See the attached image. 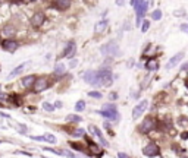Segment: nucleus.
<instances>
[{
    "instance_id": "f257e3e1",
    "label": "nucleus",
    "mask_w": 188,
    "mask_h": 158,
    "mask_svg": "<svg viewBox=\"0 0 188 158\" xmlns=\"http://www.w3.org/2000/svg\"><path fill=\"white\" fill-rule=\"evenodd\" d=\"M103 117L109 119V120H118L119 119V113H118V108L115 104H105L103 110L99 111Z\"/></svg>"
},
{
    "instance_id": "f03ea898",
    "label": "nucleus",
    "mask_w": 188,
    "mask_h": 158,
    "mask_svg": "<svg viewBox=\"0 0 188 158\" xmlns=\"http://www.w3.org/2000/svg\"><path fill=\"white\" fill-rule=\"evenodd\" d=\"M118 51H119V46H118V43L113 41V40L100 47V53H102L103 56H115V54H118Z\"/></svg>"
},
{
    "instance_id": "7ed1b4c3",
    "label": "nucleus",
    "mask_w": 188,
    "mask_h": 158,
    "mask_svg": "<svg viewBox=\"0 0 188 158\" xmlns=\"http://www.w3.org/2000/svg\"><path fill=\"white\" fill-rule=\"evenodd\" d=\"M82 78H84V81L87 82V84H90V85H93V86H102L100 85V78H99V70H88V72H85L84 75H82Z\"/></svg>"
},
{
    "instance_id": "20e7f679",
    "label": "nucleus",
    "mask_w": 188,
    "mask_h": 158,
    "mask_svg": "<svg viewBox=\"0 0 188 158\" xmlns=\"http://www.w3.org/2000/svg\"><path fill=\"white\" fill-rule=\"evenodd\" d=\"M99 78H100V85L102 86H109L113 82V76L110 69H100L99 70Z\"/></svg>"
},
{
    "instance_id": "39448f33",
    "label": "nucleus",
    "mask_w": 188,
    "mask_h": 158,
    "mask_svg": "<svg viewBox=\"0 0 188 158\" xmlns=\"http://www.w3.org/2000/svg\"><path fill=\"white\" fill-rule=\"evenodd\" d=\"M147 105H148V101L147 100H143L140 104H137L132 110V119H138L146 110H147Z\"/></svg>"
},
{
    "instance_id": "423d86ee",
    "label": "nucleus",
    "mask_w": 188,
    "mask_h": 158,
    "mask_svg": "<svg viewBox=\"0 0 188 158\" xmlns=\"http://www.w3.org/2000/svg\"><path fill=\"white\" fill-rule=\"evenodd\" d=\"M50 84H49V81L46 79V78H40V79H37L35 81V84L33 85V88H34V92H41V91H44V89H47V86H49Z\"/></svg>"
},
{
    "instance_id": "0eeeda50",
    "label": "nucleus",
    "mask_w": 188,
    "mask_h": 158,
    "mask_svg": "<svg viewBox=\"0 0 188 158\" xmlns=\"http://www.w3.org/2000/svg\"><path fill=\"white\" fill-rule=\"evenodd\" d=\"M159 146L156 145V143H148L146 148H144V151H143V154L146 155V157H156V155H159Z\"/></svg>"
},
{
    "instance_id": "6e6552de",
    "label": "nucleus",
    "mask_w": 188,
    "mask_h": 158,
    "mask_svg": "<svg viewBox=\"0 0 188 158\" xmlns=\"http://www.w3.org/2000/svg\"><path fill=\"white\" fill-rule=\"evenodd\" d=\"M147 2H146V0H144V2L140 5V6H137L135 8V11H137V25H140V22H141V18L144 16V13L147 12Z\"/></svg>"
},
{
    "instance_id": "1a4fd4ad",
    "label": "nucleus",
    "mask_w": 188,
    "mask_h": 158,
    "mask_svg": "<svg viewBox=\"0 0 188 158\" xmlns=\"http://www.w3.org/2000/svg\"><path fill=\"white\" fill-rule=\"evenodd\" d=\"M44 21H46V16H44V13H41V12L34 13V15H33V18H31V24H33V27H41Z\"/></svg>"
},
{
    "instance_id": "9d476101",
    "label": "nucleus",
    "mask_w": 188,
    "mask_h": 158,
    "mask_svg": "<svg viewBox=\"0 0 188 158\" xmlns=\"http://www.w3.org/2000/svg\"><path fill=\"white\" fill-rule=\"evenodd\" d=\"M28 66H30V63H28V62H25V63H22V65L16 66V67H15V69H13V70H12L9 75H8V79H12V78H15V76L21 75V73H22V72H24V70H25Z\"/></svg>"
},
{
    "instance_id": "9b49d317",
    "label": "nucleus",
    "mask_w": 188,
    "mask_h": 158,
    "mask_svg": "<svg viewBox=\"0 0 188 158\" xmlns=\"http://www.w3.org/2000/svg\"><path fill=\"white\" fill-rule=\"evenodd\" d=\"M75 50H76V46H75V41H71L68 46H66V48H65V51H63V57H68L69 60L74 57V54H75Z\"/></svg>"
},
{
    "instance_id": "f8f14e48",
    "label": "nucleus",
    "mask_w": 188,
    "mask_h": 158,
    "mask_svg": "<svg viewBox=\"0 0 188 158\" xmlns=\"http://www.w3.org/2000/svg\"><path fill=\"white\" fill-rule=\"evenodd\" d=\"M2 47H3V50H6V51L12 53V51H15V50L19 47V44H18L16 41H13V40H5Z\"/></svg>"
},
{
    "instance_id": "ddd939ff",
    "label": "nucleus",
    "mask_w": 188,
    "mask_h": 158,
    "mask_svg": "<svg viewBox=\"0 0 188 158\" xmlns=\"http://www.w3.org/2000/svg\"><path fill=\"white\" fill-rule=\"evenodd\" d=\"M153 127H154V120H153V119H146V120L141 123L140 130H141L143 133H148Z\"/></svg>"
},
{
    "instance_id": "4468645a",
    "label": "nucleus",
    "mask_w": 188,
    "mask_h": 158,
    "mask_svg": "<svg viewBox=\"0 0 188 158\" xmlns=\"http://www.w3.org/2000/svg\"><path fill=\"white\" fill-rule=\"evenodd\" d=\"M72 0H54V8L60 9V11H66L68 8H71Z\"/></svg>"
},
{
    "instance_id": "2eb2a0df",
    "label": "nucleus",
    "mask_w": 188,
    "mask_h": 158,
    "mask_svg": "<svg viewBox=\"0 0 188 158\" xmlns=\"http://www.w3.org/2000/svg\"><path fill=\"white\" fill-rule=\"evenodd\" d=\"M182 57H184V53H178V54H175L169 62H168V65H166V69H170V67H173V66H176L181 60H182Z\"/></svg>"
},
{
    "instance_id": "dca6fc26",
    "label": "nucleus",
    "mask_w": 188,
    "mask_h": 158,
    "mask_svg": "<svg viewBox=\"0 0 188 158\" xmlns=\"http://www.w3.org/2000/svg\"><path fill=\"white\" fill-rule=\"evenodd\" d=\"M35 76L34 75H28V76H25V78H22V81H21V85L24 86V88H30V86H33L34 84H35Z\"/></svg>"
},
{
    "instance_id": "f3484780",
    "label": "nucleus",
    "mask_w": 188,
    "mask_h": 158,
    "mask_svg": "<svg viewBox=\"0 0 188 158\" xmlns=\"http://www.w3.org/2000/svg\"><path fill=\"white\" fill-rule=\"evenodd\" d=\"M90 132H91V133H94V135H97V138L100 139V142H102V143H103L105 146H109V143H107V140H106V139L103 138V135H102V132H100V130H99V129H97L96 126H90Z\"/></svg>"
},
{
    "instance_id": "a211bd4d",
    "label": "nucleus",
    "mask_w": 188,
    "mask_h": 158,
    "mask_svg": "<svg viewBox=\"0 0 188 158\" xmlns=\"http://www.w3.org/2000/svg\"><path fill=\"white\" fill-rule=\"evenodd\" d=\"M107 19H103V21H100V22H97L96 24V27H94V32H97V34H100V32H103L106 28H107Z\"/></svg>"
},
{
    "instance_id": "6ab92c4d",
    "label": "nucleus",
    "mask_w": 188,
    "mask_h": 158,
    "mask_svg": "<svg viewBox=\"0 0 188 158\" xmlns=\"http://www.w3.org/2000/svg\"><path fill=\"white\" fill-rule=\"evenodd\" d=\"M146 69H147V70H156V69H159V63H157V60H156V59H150V60H147V63H146Z\"/></svg>"
},
{
    "instance_id": "aec40b11",
    "label": "nucleus",
    "mask_w": 188,
    "mask_h": 158,
    "mask_svg": "<svg viewBox=\"0 0 188 158\" xmlns=\"http://www.w3.org/2000/svg\"><path fill=\"white\" fill-rule=\"evenodd\" d=\"M65 72H66V69H65V66H63L62 63H57V65L54 66L53 73H54L56 76H62V75H65Z\"/></svg>"
},
{
    "instance_id": "412c9836",
    "label": "nucleus",
    "mask_w": 188,
    "mask_h": 158,
    "mask_svg": "<svg viewBox=\"0 0 188 158\" xmlns=\"http://www.w3.org/2000/svg\"><path fill=\"white\" fill-rule=\"evenodd\" d=\"M75 110H76V111H84V110H85V101H82V100L78 101V103L75 104Z\"/></svg>"
},
{
    "instance_id": "4be33fe9",
    "label": "nucleus",
    "mask_w": 188,
    "mask_h": 158,
    "mask_svg": "<svg viewBox=\"0 0 188 158\" xmlns=\"http://www.w3.org/2000/svg\"><path fill=\"white\" fill-rule=\"evenodd\" d=\"M66 120H68V121H75V123H78V121H81L82 119H81L79 116H75V114H71V116H68V117H66Z\"/></svg>"
},
{
    "instance_id": "5701e85b",
    "label": "nucleus",
    "mask_w": 188,
    "mask_h": 158,
    "mask_svg": "<svg viewBox=\"0 0 188 158\" xmlns=\"http://www.w3.org/2000/svg\"><path fill=\"white\" fill-rule=\"evenodd\" d=\"M151 18H153L154 21H159V19L162 18V11H159V9H157V11H154V12L151 13Z\"/></svg>"
},
{
    "instance_id": "b1692460",
    "label": "nucleus",
    "mask_w": 188,
    "mask_h": 158,
    "mask_svg": "<svg viewBox=\"0 0 188 158\" xmlns=\"http://www.w3.org/2000/svg\"><path fill=\"white\" fill-rule=\"evenodd\" d=\"M43 108H44L46 111H53L56 107H54V105H52L50 103H44V104H43Z\"/></svg>"
},
{
    "instance_id": "393cba45",
    "label": "nucleus",
    "mask_w": 188,
    "mask_h": 158,
    "mask_svg": "<svg viewBox=\"0 0 188 158\" xmlns=\"http://www.w3.org/2000/svg\"><path fill=\"white\" fill-rule=\"evenodd\" d=\"M88 95L93 97V98H102V94L97 92V91H91V92H88Z\"/></svg>"
},
{
    "instance_id": "a878e982",
    "label": "nucleus",
    "mask_w": 188,
    "mask_h": 158,
    "mask_svg": "<svg viewBox=\"0 0 188 158\" xmlns=\"http://www.w3.org/2000/svg\"><path fill=\"white\" fill-rule=\"evenodd\" d=\"M148 28H150V22H148V21H144V22H143V27H141V31L146 32Z\"/></svg>"
},
{
    "instance_id": "bb28decb",
    "label": "nucleus",
    "mask_w": 188,
    "mask_h": 158,
    "mask_svg": "<svg viewBox=\"0 0 188 158\" xmlns=\"http://www.w3.org/2000/svg\"><path fill=\"white\" fill-rule=\"evenodd\" d=\"M31 139L38 140V142H43V140H47V136H46V135H44V136H31Z\"/></svg>"
},
{
    "instance_id": "cd10ccee",
    "label": "nucleus",
    "mask_w": 188,
    "mask_h": 158,
    "mask_svg": "<svg viewBox=\"0 0 188 158\" xmlns=\"http://www.w3.org/2000/svg\"><path fill=\"white\" fill-rule=\"evenodd\" d=\"M46 136H47V142H50V143H56V138H54L52 133H47Z\"/></svg>"
},
{
    "instance_id": "c85d7f7f",
    "label": "nucleus",
    "mask_w": 188,
    "mask_h": 158,
    "mask_svg": "<svg viewBox=\"0 0 188 158\" xmlns=\"http://www.w3.org/2000/svg\"><path fill=\"white\" fill-rule=\"evenodd\" d=\"M12 32H13V27H11V25H8V27L5 28V34H6V35H11Z\"/></svg>"
},
{
    "instance_id": "c756f323",
    "label": "nucleus",
    "mask_w": 188,
    "mask_h": 158,
    "mask_svg": "<svg viewBox=\"0 0 188 158\" xmlns=\"http://www.w3.org/2000/svg\"><path fill=\"white\" fill-rule=\"evenodd\" d=\"M143 2H144V0H131V5H132L134 8H137V6H140Z\"/></svg>"
},
{
    "instance_id": "7c9ffc66",
    "label": "nucleus",
    "mask_w": 188,
    "mask_h": 158,
    "mask_svg": "<svg viewBox=\"0 0 188 158\" xmlns=\"http://www.w3.org/2000/svg\"><path fill=\"white\" fill-rule=\"evenodd\" d=\"M76 65H78V60H76V59H72V60H69V67H71V69H74Z\"/></svg>"
},
{
    "instance_id": "2f4dec72",
    "label": "nucleus",
    "mask_w": 188,
    "mask_h": 158,
    "mask_svg": "<svg viewBox=\"0 0 188 158\" xmlns=\"http://www.w3.org/2000/svg\"><path fill=\"white\" fill-rule=\"evenodd\" d=\"M69 145H71V146H72L74 149H79V151L82 149V146H81L79 143H75V142H69Z\"/></svg>"
},
{
    "instance_id": "473e14b6",
    "label": "nucleus",
    "mask_w": 188,
    "mask_h": 158,
    "mask_svg": "<svg viewBox=\"0 0 188 158\" xmlns=\"http://www.w3.org/2000/svg\"><path fill=\"white\" fill-rule=\"evenodd\" d=\"M84 133H85V132H84V129H78V130H74V135H78V136H79V135H84Z\"/></svg>"
},
{
    "instance_id": "72a5a7b5",
    "label": "nucleus",
    "mask_w": 188,
    "mask_h": 158,
    "mask_svg": "<svg viewBox=\"0 0 188 158\" xmlns=\"http://www.w3.org/2000/svg\"><path fill=\"white\" fill-rule=\"evenodd\" d=\"M181 29L185 31V32L188 34V24H182V25H181Z\"/></svg>"
},
{
    "instance_id": "f704fd0d",
    "label": "nucleus",
    "mask_w": 188,
    "mask_h": 158,
    "mask_svg": "<svg viewBox=\"0 0 188 158\" xmlns=\"http://www.w3.org/2000/svg\"><path fill=\"white\" fill-rule=\"evenodd\" d=\"M54 107H56V108H62V107H63V104H62L60 101H56V103H54Z\"/></svg>"
},
{
    "instance_id": "c9c22d12",
    "label": "nucleus",
    "mask_w": 188,
    "mask_h": 158,
    "mask_svg": "<svg viewBox=\"0 0 188 158\" xmlns=\"http://www.w3.org/2000/svg\"><path fill=\"white\" fill-rule=\"evenodd\" d=\"M125 3V0H116V5H119V6H122Z\"/></svg>"
},
{
    "instance_id": "e433bc0d",
    "label": "nucleus",
    "mask_w": 188,
    "mask_h": 158,
    "mask_svg": "<svg viewBox=\"0 0 188 158\" xmlns=\"http://www.w3.org/2000/svg\"><path fill=\"white\" fill-rule=\"evenodd\" d=\"M175 15H176V16H181V15L184 16V15H185V12H184V11H182V12L179 11V12H175Z\"/></svg>"
},
{
    "instance_id": "4c0bfd02",
    "label": "nucleus",
    "mask_w": 188,
    "mask_h": 158,
    "mask_svg": "<svg viewBox=\"0 0 188 158\" xmlns=\"http://www.w3.org/2000/svg\"><path fill=\"white\" fill-rule=\"evenodd\" d=\"M116 98H118V94H115V92L110 94V100H116Z\"/></svg>"
},
{
    "instance_id": "58836bf2",
    "label": "nucleus",
    "mask_w": 188,
    "mask_h": 158,
    "mask_svg": "<svg viewBox=\"0 0 188 158\" xmlns=\"http://www.w3.org/2000/svg\"><path fill=\"white\" fill-rule=\"evenodd\" d=\"M118 157H121V158H125V157H128V155H127V154H124V152H119V154H118Z\"/></svg>"
},
{
    "instance_id": "ea45409f",
    "label": "nucleus",
    "mask_w": 188,
    "mask_h": 158,
    "mask_svg": "<svg viewBox=\"0 0 188 158\" xmlns=\"http://www.w3.org/2000/svg\"><path fill=\"white\" fill-rule=\"evenodd\" d=\"M182 69H184V70H187V69H188V63H185V65L182 66Z\"/></svg>"
},
{
    "instance_id": "a19ab883",
    "label": "nucleus",
    "mask_w": 188,
    "mask_h": 158,
    "mask_svg": "<svg viewBox=\"0 0 188 158\" xmlns=\"http://www.w3.org/2000/svg\"><path fill=\"white\" fill-rule=\"evenodd\" d=\"M187 86H188V82H187Z\"/></svg>"
},
{
    "instance_id": "79ce46f5",
    "label": "nucleus",
    "mask_w": 188,
    "mask_h": 158,
    "mask_svg": "<svg viewBox=\"0 0 188 158\" xmlns=\"http://www.w3.org/2000/svg\"><path fill=\"white\" fill-rule=\"evenodd\" d=\"M0 89H2V86H0Z\"/></svg>"
},
{
    "instance_id": "37998d69",
    "label": "nucleus",
    "mask_w": 188,
    "mask_h": 158,
    "mask_svg": "<svg viewBox=\"0 0 188 158\" xmlns=\"http://www.w3.org/2000/svg\"><path fill=\"white\" fill-rule=\"evenodd\" d=\"M0 70H2V69H0Z\"/></svg>"
}]
</instances>
